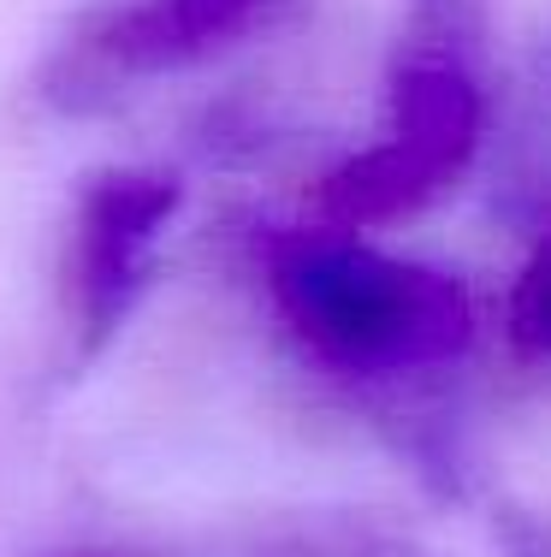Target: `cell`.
Masks as SVG:
<instances>
[{"label":"cell","mask_w":551,"mask_h":557,"mask_svg":"<svg viewBox=\"0 0 551 557\" xmlns=\"http://www.w3.org/2000/svg\"><path fill=\"white\" fill-rule=\"evenodd\" d=\"M285 321L338 368L422 362L456 333V297L427 273L338 237H297L273 256Z\"/></svg>","instance_id":"1"},{"label":"cell","mask_w":551,"mask_h":557,"mask_svg":"<svg viewBox=\"0 0 551 557\" xmlns=\"http://www.w3.org/2000/svg\"><path fill=\"white\" fill-rule=\"evenodd\" d=\"M166 214H173V190L161 178H101L84 196L60 261L65 326L84 350H96L125 321Z\"/></svg>","instance_id":"2"},{"label":"cell","mask_w":551,"mask_h":557,"mask_svg":"<svg viewBox=\"0 0 551 557\" xmlns=\"http://www.w3.org/2000/svg\"><path fill=\"white\" fill-rule=\"evenodd\" d=\"M516 321H522V333H528V338L551 344V249H540V261H534V273L522 278Z\"/></svg>","instance_id":"3"}]
</instances>
